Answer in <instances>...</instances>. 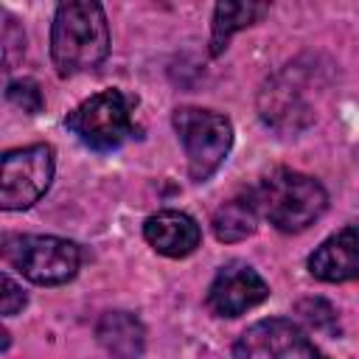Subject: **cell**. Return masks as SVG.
<instances>
[{"mask_svg": "<svg viewBox=\"0 0 359 359\" xmlns=\"http://www.w3.org/2000/svg\"><path fill=\"white\" fill-rule=\"evenodd\" d=\"M109 53V25L98 3H62L50 25V56L59 76L95 70Z\"/></svg>", "mask_w": 359, "mask_h": 359, "instance_id": "1", "label": "cell"}, {"mask_svg": "<svg viewBox=\"0 0 359 359\" xmlns=\"http://www.w3.org/2000/svg\"><path fill=\"white\" fill-rule=\"evenodd\" d=\"M250 194L255 199L258 213L266 216L269 224H275L280 233L306 230L328 208L325 188L314 177L286 168V165L266 171Z\"/></svg>", "mask_w": 359, "mask_h": 359, "instance_id": "2", "label": "cell"}, {"mask_svg": "<svg viewBox=\"0 0 359 359\" xmlns=\"http://www.w3.org/2000/svg\"><path fill=\"white\" fill-rule=\"evenodd\" d=\"M174 129H177L180 143L188 157V177L194 182L210 180L233 146L230 118H224L213 109L180 107L174 112Z\"/></svg>", "mask_w": 359, "mask_h": 359, "instance_id": "3", "label": "cell"}, {"mask_svg": "<svg viewBox=\"0 0 359 359\" xmlns=\"http://www.w3.org/2000/svg\"><path fill=\"white\" fill-rule=\"evenodd\" d=\"M132 107L135 101L121 90H104L84 98L73 112H67L65 126L84 146L95 151H112L137 132L132 121Z\"/></svg>", "mask_w": 359, "mask_h": 359, "instance_id": "4", "label": "cell"}, {"mask_svg": "<svg viewBox=\"0 0 359 359\" xmlns=\"http://www.w3.org/2000/svg\"><path fill=\"white\" fill-rule=\"evenodd\" d=\"M3 258L39 286L67 283L81 266L79 244L59 236H6Z\"/></svg>", "mask_w": 359, "mask_h": 359, "instance_id": "5", "label": "cell"}, {"mask_svg": "<svg viewBox=\"0 0 359 359\" xmlns=\"http://www.w3.org/2000/svg\"><path fill=\"white\" fill-rule=\"evenodd\" d=\"M50 180H53V149L48 143H34L6 151L0 168L3 210L31 208L50 188Z\"/></svg>", "mask_w": 359, "mask_h": 359, "instance_id": "6", "label": "cell"}, {"mask_svg": "<svg viewBox=\"0 0 359 359\" xmlns=\"http://www.w3.org/2000/svg\"><path fill=\"white\" fill-rule=\"evenodd\" d=\"M233 359H328L309 334L283 317L258 320L233 345Z\"/></svg>", "mask_w": 359, "mask_h": 359, "instance_id": "7", "label": "cell"}, {"mask_svg": "<svg viewBox=\"0 0 359 359\" xmlns=\"http://www.w3.org/2000/svg\"><path fill=\"white\" fill-rule=\"evenodd\" d=\"M266 297H269V286L250 264L227 261L216 272L205 303L216 317H241L250 309L261 306Z\"/></svg>", "mask_w": 359, "mask_h": 359, "instance_id": "8", "label": "cell"}, {"mask_svg": "<svg viewBox=\"0 0 359 359\" xmlns=\"http://www.w3.org/2000/svg\"><path fill=\"white\" fill-rule=\"evenodd\" d=\"M258 112L264 123L278 132H300L314 121V109L306 101V90L292 65L264 84L258 95Z\"/></svg>", "mask_w": 359, "mask_h": 359, "instance_id": "9", "label": "cell"}, {"mask_svg": "<svg viewBox=\"0 0 359 359\" xmlns=\"http://www.w3.org/2000/svg\"><path fill=\"white\" fill-rule=\"evenodd\" d=\"M309 272L323 283H345L359 278V227L345 224L331 233L309 255Z\"/></svg>", "mask_w": 359, "mask_h": 359, "instance_id": "10", "label": "cell"}, {"mask_svg": "<svg viewBox=\"0 0 359 359\" xmlns=\"http://www.w3.org/2000/svg\"><path fill=\"white\" fill-rule=\"evenodd\" d=\"M143 238L149 241V247L154 252H160L165 258H185L199 247L202 230H199L196 219H191L182 210H160L146 219Z\"/></svg>", "mask_w": 359, "mask_h": 359, "instance_id": "11", "label": "cell"}, {"mask_svg": "<svg viewBox=\"0 0 359 359\" xmlns=\"http://www.w3.org/2000/svg\"><path fill=\"white\" fill-rule=\"evenodd\" d=\"M101 348L112 359H140L146 348V328L132 311H107L95 325Z\"/></svg>", "mask_w": 359, "mask_h": 359, "instance_id": "12", "label": "cell"}, {"mask_svg": "<svg viewBox=\"0 0 359 359\" xmlns=\"http://www.w3.org/2000/svg\"><path fill=\"white\" fill-rule=\"evenodd\" d=\"M213 236L224 244H233V241H241L247 236L255 233V224H258V208H255V199L252 194H241V196H233L227 202H222L213 213Z\"/></svg>", "mask_w": 359, "mask_h": 359, "instance_id": "13", "label": "cell"}, {"mask_svg": "<svg viewBox=\"0 0 359 359\" xmlns=\"http://www.w3.org/2000/svg\"><path fill=\"white\" fill-rule=\"evenodd\" d=\"M269 11L266 3H219L213 8V34H210V53L219 56L230 36L252 22H258Z\"/></svg>", "mask_w": 359, "mask_h": 359, "instance_id": "14", "label": "cell"}, {"mask_svg": "<svg viewBox=\"0 0 359 359\" xmlns=\"http://www.w3.org/2000/svg\"><path fill=\"white\" fill-rule=\"evenodd\" d=\"M6 98H8L14 107H20L22 112H28V115L42 112V107H45L42 90H39V84H36L34 79H14V81H8Z\"/></svg>", "mask_w": 359, "mask_h": 359, "instance_id": "15", "label": "cell"}, {"mask_svg": "<svg viewBox=\"0 0 359 359\" xmlns=\"http://www.w3.org/2000/svg\"><path fill=\"white\" fill-rule=\"evenodd\" d=\"M3 20H6L3 22V65L6 70H11L14 62L25 53V34L11 14H3Z\"/></svg>", "mask_w": 359, "mask_h": 359, "instance_id": "16", "label": "cell"}, {"mask_svg": "<svg viewBox=\"0 0 359 359\" xmlns=\"http://www.w3.org/2000/svg\"><path fill=\"white\" fill-rule=\"evenodd\" d=\"M300 314H303L314 328H323V331H334V328H337V311H334V306H328V303L320 300V297L303 300V303H300Z\"/></svg>", "mask_w": 359, "mask_h": 359, "instance_id": "17", "label": "cell"}, {"mask_svg": "<svg viewBox=\"0 0 359 359\" xmlns=\"http://www.w3.org/2000/svg\"><path fill=\"white\" fill-rule=\"evenodd\" d=\"M22 306H25V292H22V286H17V280H14L11 275H3V297H0V311H3V317L17 314Z\"/></svg>", "mask_w": 359, "mask_h": 359, "instance_id": "18", "label": "cell"}]
</instances>
